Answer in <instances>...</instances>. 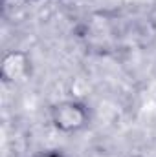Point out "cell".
<instances>
[{"label": "cell", "mask_w": 156, "mask_h": 157, "mask_svg": "<svg viewBox=\"0 0 156 157\" xmlns=\"http://www.w3.org/2000/svg\"><path fill=\"white\" fill-rule=\"evenodd\" d=\"M90 121H92V115H90L88 106L76 99L55 102L50 108L51 126L57 132L66 133V135H74V133L83 132L84 128H88Z\"/></svg>", "instance_id": "1"}, {"label": "cell", "mask_w": 156, "mask_h": 157, "mask_svg": "<svg viewBox=\"0 0 156 157\" xmlns=\"http://www.w3.org/2000/svg\"><path fill=\"white\" fill-rule=\"evenodd\" d=\"M31 75V59L26 51L11 49L2 57L0 64V78L6 84L22 82Z\"/></svg>", "instance_id": "2"}, {"label": "cell", "mask_w": 156, "mask_h": 157, "mask_svg": "<svg viewBox=\"0 0 156 157\" xmlns=\"http://www.w3.org/2000/svg\"><path fill=\"white\" fill-rule=\"evenodd\" d=\"M33 157H66L61 150H42L39 154H35Z\"/></svg>", "instance_id": "3"}, {"label": "cell", "mask_w": 156, "mask_h": 157, "mask_svg": "<svg viewBox=\"0 0 156 157\" xmlns=\"http://www.w3.org/2000/svg\"><path fill=\"white\" fill-rule=\"evenodd\" d=\"M26 2H28V0H26Z\"/></svg>", "instance_id": "4"}]
</instances>
